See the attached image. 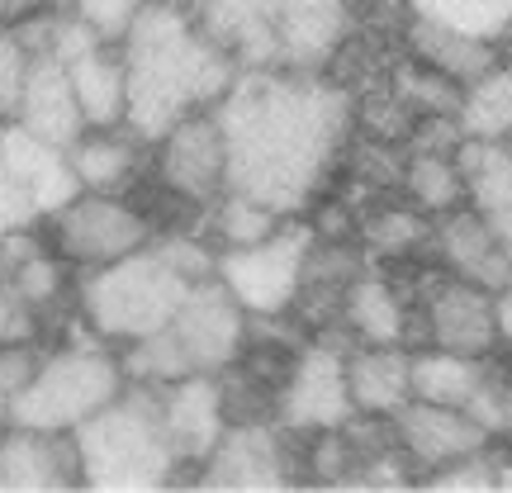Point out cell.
<instances>
[{
    "mask_svg": "<svg viewBox=\"0 0 512 493\" xmlns=\"http://www.w3.org/2000/svg\"><path fill=\"white\" fill-rule=\"evenodd\" d=\"M427 256H432L446 275L475 280L484 290H503L512 280V252L498 242L489 219L475 214L470 204H460L451 214H437V219H432V247H427Z\"/></svg>",
    "mask_w": 512,
    "mask_h": 493,
    "instance_id": "ac0fdd59",
    "label": "cell"
},
{
    "mask_svg": "<svg viewBox=\"0 0 512 493\" xmlns=\"http://www.w3.org/2000/svg\"><path fill=\"white\" fill-rule=\"evenodd\" d=\"M238 72H328L351 38L342 0H185Z\"/></svg>",
    "mask_w": 512,
    "mask_h": 493,
    "instance_id": "3957f363",
    "label": "cell"
},
{
    "mask_svg": "<svg viewBox=\"0 0 512 493\" xmlns=\"http://www.w3.org/2000/svg\"><path fill=\"white\" fill-rule=\"evenodd\" d=\"M43 238L76 275L110 266L143 252L157 238V223L133 195H105V190H76L67 204H57L43 219Z\"/></svg>",
    "mask_w": 512,
    "mask_h": 493,
    "instance_id": "52a82bcc",
    "label": "cell"
},
{
    "mask_svg": "<svg viewBox=\"0 0 512 493\" xmlns=\"http://www.w3.org/2000/svg\"><path fill=\"white\" fill-rule=\"evenodd\" d=\"M152 181L181 204L209 214V204L228 190V138L214 110L185 114L152 138Z\"/></svg>",
    "mask_w": 512,
    "mask_h": 493,
    "instance_id": "8fae6325",
    "label": "cell"
},
{
    "mask_svg": "<svg viewBox=\"0 0 512 493\" xmlns=\"http://www.w3.org/2000/svg\"><path fill=\"white\" fill-rule=\"evenodd\" d=\"M356 242L366 247L370 261H408L427 256L432 247V214H422L413 200H403L399 190L375 195L361 204V233Z\"/></svg>",
    "mask_w": 512,
    "mask_h": 493,
    "instance_id": "484cf974",
    "label": "cell"
},
{
    "mask_svg": "<svg viewBox=\"0 0 512 493\" xmlns=\"http://www.w3.org/2000/svg\"><path fill=\"white\" fill-rule=\"evenodd\" d=\"M185 290L190 280L152 238L143 252L76 275V318L95 342L119 351L162 332L181 309Z\"/></svg>",
    "mask_w": 512,
    "mask_h": 493,
    "instance_id": "5b68a950",
    "label": "cell"
},
{
    "mask_svg": "<svg viewBox=\"0 0 512 493\" xmlns=\"http://www.w3.org/2000/svg\"><path fill=\"white\" fill-rule=\"evenodd\" d=\"M0 128H5V114H0Z\"/></svg>",
    "mask_w": 512,
    "mask_h": 493,
    "instance_id": "74e56055",
    "label": "cell"
},
{
    "mask_svg": "<svg viewBox=\"0 0 512 493\" xmlns=\"http://www.w3.org/2000/svg\"><path fill=\"white\" fill-rule=\"evenodd\" d=\"M67 162L81 190H105V195H133L152 176V143L138 128H86L72 147Z\"/></svg>",
    "mask_w": 512,
    "mask_h": 493,
    "instance_id": "d6986e66",
    "label": "cell"
},
{
    "mask_svg": "<svg viewBox=\"0 0 512 493\" xmlns=\"http://www.w3.org/2000/svg\"><path fill=\"white\" fill-rule=\"evenodd\" d=\"M86 489H162L181 484V460L166 437L157 384L128 380L95 418L76 427Z\"/></svg>",
    "mask_w": 512,
    "mask_h": 493,
    "instance_id": "277c9868",
    "label": "cell"
},
{
    "mask_svg": "<svg viewBox=\"0 0 512 493\" xmlns=\"http://www.w3.org/2000/svg\"><path fill=\"white\" fill-rule=\"evenodd\" d=\"M460 133L484 143H512V62H498L494 72L465 86L460 95Z\"/></svg>",
    "mask_w": 512,
    "mask_h": 493,
    "instance_id": "f1b7e54d",
    "label": "cell"
},
{
    "mask_svg": "<svg viewBox=\"0 0 512 493\" xmlns=\"http://www.w3.org/2000/svg\"><path fill=\"white\" fill-rule=\"evenodd\" d=\"M309 242V223L294 214L271 238L247 242V247H223L219 261H214V275L233 290V299L252 318H280V313H290L294 294H299Z\"/></svg>",
    "mask_w": 512,
    "mask_h": 493,
    "instance_id": "ba28073f",
    "label": "cell"
},
{
    "mask_svg": "<svg viewBox=\"0 0 512 493\" xmlns=\"http://www.w3.org/2000/svg\"><path fill=\"white\" fill-rule=\"evenodd\" d=\"M456 162L465 181V204L489 219L498 242L512 252V143L465 138L456 147Z\"/></svg>",
    "mask_w": 512,
    "mask_h": 493,
    "instance_id": "d4e9b609",
    "label": "cell"
},
{
    "mask_svg": "<svg viewBox=\"0 0 512 493\" xmlns=\"http://www.w3.org/2000/svg\"><path fill=\"white\" fill-rule=\"evenodd\" d=\"M10 124L29 128L34 138L57 147H72L81 133H86V119H81V105H76L72 76H67V62L57 53H34L29 62V76H24V91H19V105L10 114Z\"/></svg>",
    "mask_w": 512,
    "mask_h": 493,
    "instance_id": "ffe728a7",
    "label": "cell"
},
{
    "mask_svg": "<svg viewBox=\"0 0 512 493\" xmlns=\"http://www.w3.org/2000/svg\"><path fill=\"white\" fill-rule=\"evenodd\" d=\"M86 484L76 432L5 422L0 427V489H67Z\"/></svg>",
    "mask_w": 512,
    "mask_h": 493,
    "instance_id": "e0dca14e",
    "label": "cell"
},
{
    "mask_svg": "<svg viewBox=\"0 0 512 493\" xmlns=\"http://www.w3.org/2000/svg\"><path fill=\"white\" fill-rule=\"evenodd\" d=\"M508 285H512V280H508Z\"/></svg>",
    "mask_w": 512,
    "mask_h": 493,
    "instance_id": "f35d334b",
    "label": "cell"
},
{
    "mask_svg": "<svg viewBox=\"0 0 512 493\" xmlns=\"http://www.w3.org/2000/svg\"><path fill=\"white\" fill-rule=\"evenodd\" d=\"M48 347H53V342H43V337H5V342H0V394L10 403L34 384Z\"/></svg>",
    "mask_w": 512,
    "mask_h": 493,
    "instance_id": "1f68e13d",
    "label": "cell"
},
{
    "mask_svg": "<svg viewBox=\"0 0 512 493\" xmlns=\"http://www.w3.org/2000/svg\"><path fill=\"white\" fill-rule=\"evenodd\" d=\"M157 394H162L166 437H171L176 460H181V484L185 479H200L204 456L214 451V441L228 427L219 375H181L171 384H157Z\"/></svg>",
    "mask_w": 512,
    "mask_h": 493,
    "instance_id": "2e32d148",
    "label": "cell"
},
{
    "mask_svg": "<svg viewBox=\"0 0 512 493\" xmlns=\"http://www.w3.org/2000/svg\"><path fill=\"white\" fill-rule=\"evenodd\" d=\"M347 394L361 418H394L413 399V347H347Z\"/></svg>",
    "mask_w": 512,
    "mask_h": 493,
    "instance_id": "603a6c76",
    "label": "cell"
},
{
    "mask_svg": "<svg viewBox=\"0 0 512 493\" xmlns=\"http://www.w3.org/2000/svg\"><path fill=\"white\" fill-rule=\"evenodd\" d=\"M403 53H413L418 62H427L432 72L451 76L456 86H470V81H479L484 72H494L498 62H508L503 48H498V38L465 34V29H451V24H441V19H422V15L408 19Z\"/></svg>",
    "mask_w": 512,
    "mask_h": 493,
    "instance_id": "7402d4cb",
    "label": "cell"
},
{
    "mask_svg": "<svg viewBox=\"0 0 512 493\" xmlns=\"http://www.w3.org/2000/svg\"><path fill=\"white\" fill-rule=\"evenodd\" d=\"M347 337L342 332H318L309 337L299 356L290 361V375L275 394V422L290 432H323L356 418L347 394Z\"/></svg>",
    "mask_w": 512,
    "mask_h": 493,
    "instance_id": "30bf717a",
    "label": "cell"
},
{
    "mask_svg": "<svg viewBox=\"0 0 512 493\" xmlns=\"http://www.w3.org/2000/svg\"><path fill=\"white\" fill-rule=\"evenodd\" d=\"M351 15V29L370 38H394L403 43V29L413 19V0H342Z\"/></svg>",
    "mask_w": 512,
    "mask_h": 493,
    "instance_id": "d6a6232c",
    "label": "cell"
},
{
    "mask_svg": "<svg viewBox=\"0 0 512 493\" xmlns=\"http://www.w3.org/2000/svg\"><path fill=\"white\" fill-rule=\"evenodd\" d=\"M494 294L475 280L437 271L422 290V347L460 351V356H494L498 351V318Z\"/></svg>",
    "mask_w": 512,
    "mask_h": 493,
    "instance_id": "9a60e30c",
    "label": "cell"
},
{
    "mask_svg": "<svg viewBox=\"0 0 512 493\" xmlns=\"http://www.w3.org/2000/svg\"><path fill=\"white\" fill-rule=\"evenodd\" d=\"M247 332H252V313L233 299V290L223 285L219 275L190 280L176 318L166 323V337L176 342L190 375L228 370L247 347Z\"/></svg>",
    "mask_w": 512,
    "mask_h": 493,
    "instance_id": "7c38bea8",
    "label": "cell"
},
{
    "mask_svg": "<svg viewBox=\"0 0 512 493\" xmlns=\"http://www.w3.org/2000/svg\"><path fill=\"white\" fill-rule=\"evenodd\" d=\"M0 162L10 166V176L29 190L38 219H48L57 204H67L76 190H81L72 176V162H67V147L43 143V138H34L29 128L10 124V119L0 128Z\"/></svg>",
    "mask_w": 512,
    "mask_h": 493,
    "instance_id": "44dd1931",
    "label": "cell"
},
{
    "mask_svg": "<svg viewBox=\"0 0 512 493\" xmlns=\"http://www.w3.org/2000/svg\"><path fill=\"white\" fill-rule=\"evenodd\" d=\"M124 361L119 351L95 342L86 332V342H53L43 366H38L34 384L15 399V418L29 427H53V432H76L86 418H95L110 399L124 394Z\"/></svg>",
    "mask_w": 512,
    "mask_h": 493,
    "instance_id": "8992f818",
    "label": "cell"
},
{
    "mask_svg": "<svg viewBox=\"0 0 512 493\" xmlns=\"http://www.w3.org/2000/svg\"><path fill=\"white\" fill-rule=\"evenodd\" d=\"M38 219V209L34 200H29V190L10 176V166L0 162V233H15V228H34Z\"/></svg>",
    "mask_w": 512,
    "mask_h": 493,
    "instance_id": "e575fe53",
    "label": "cell"
},
{
    "mask_svg": "<svg viewBox=\"0 0 512 493\" xmlns=\"http://www.w3.org/2000/svg\"><path fill=\"white\" fill-rule=\"evenodd\" d=\"M337 328H342L347 342H366V347H422L418 294L408 290L389 266L370 261L342 294Z\"/></svg>",
    "mask_w": 512,
    "mask_h": 493,
    "instance_id": "4fadbf2b",
    "label": "cell"
},
{
    "mask_svg": "<svg viewBox=\"0 0 512 493\" xmlns=\"http://www.w3.org/2000/svg\"><path fill=\"white\" fill-rule=\"evenodd\" d=\"M399 195L413 200L422 214H432V219L460 209V204H465V181H460L456 152H422V147H408Z\"/></svg>",
    "mask_w": 512,
    "mask_h": 493,
    "instance_id": "83f0119b",
    "label": "cell"
},
{
    "mask_svg": "<svg viewBox=\"0 0 512 493\" xmlns=\"http://www.w3.org/2000/svg\"><path fill=\"white\" fill-rule=\"evenodd\" d=\"M228 138V190L304 214L342 171L351 91L328 72H238L214 105Z\"/></svg>",
    "mask_w": 512,
    "mask_h": 493,
    "instance_id": "6da1fadb",
    "label": "cell"
},
{
    "mask_svg": "<svg viewBox=\"0 0 512 493\" xmlns=\"http://www.w3.org/2000/svg\"><path fill=\"white\" fill-rule=\"evenodd\" d=\"M494 380V356H460L441 347H413V399L465 408Z\"/></svg>",
    "mask_w": 512,
    "mask_h": 493,
    "instance_id": "4316f807",
    "label": "cell"
},
{
    "mask_svg": "<svg viewBox=\"0 0 512 493\" xmlns=\"http://www.w3.org/2000/svg\"><path fill=\"white\" fill-rule=\"evenodd\" d=\"M76 24H86L100 43H124L128 29L138 24L147 0H62Z\"/></svg>",
    "mask_w": 512,
    "mask_h": 493,
    "instance_id": "4dcf8cb0",
    "label": "cell"
},
{
    "mask_svg": "<svg viewBox=\"0 0 512 493\" xmlns=\"http://www.w3.org/2000/svg\"><path fill=\"white\" fill-rule=\"evenodd\" d=\"M29 62H34V48L19 38V29L0 24V114H5V119H10L15 105H19V91H24Z\"/></svg>",
    "mask_w": 512,
    "mask_h": 493,
    "instance_id": "836d02e7",
    "label": "cell"
},
{
    "mask_svg": "<svg viewBox=\"0 0 512 493\" xmlns=\"http://www.w3.org/2000/svg\"><path fill=\"white\" fill-rule=\"evenodd\" d=\"M413 15L441 19V24L465 29V34L498 38L503 24L512 19V0H413Z\"/></svg>",
    "mask_w": 512,
    "mask_h": 493,
    "instance_id": "f546056e",
    "label": "cell"
},
{
    "mask_svg": "<svg viewBox=\"0 0 512 493\" xmlns=\"http://www.w3.org/2000/svg\"><path fill=\"white\" fill-rule=\"evenodd\" d=\"M119 48L128 62V128L147 143L185 114L214 110L238 81V62L204 34L185 0H147Z\"/></svg>",
    "mask_w": 512,
    "mask_h": 493,
    "instance_id": "7a4b0ae2",
    "label": "cell"
},
{
    "mask_svg": "<svg viewBox=\"0 0 512 493\" xmlns=\"http://www.w3.org/2000/svg\"><path fill=\"white\" fill-rule=\"evenodd\" d=\"M498 384H503V408H508V422H512V366H498Z\"/></svg>",
    "mask_w": 512,
    "mask_h": 493,
    "instance_id": "8d00e7d4",
    "label": "cell"
},
{
    "mask_svg": "<svg viewBox=\"0 0 512 493\" xmlns=\"http://www.w3.org/2000/svg\"><path fill=\"white\" fill-rule=\"evenodd\" d=\"M62 62H67L86 128L128 124V62L119 43H86Z\"/></svg>",
    "mask_w": 512,
    "mask_h": 493,
    "instance_id": "cb8c5ba5",
    "label": "cell"
},
{
    "mask_svg": "<svg viewBox=\"0 0 512 493\" xmlns=\"http://www.w3.org/2000/svg\"><path fill=\"white\" fill-rule=\"evenodd\" d=\"M389 427H394V446L403 451V460H408V470H413V479H427L437 475V470H446V465H456V460L475 456V451H484V446H494V432L484 427V422H475L465 408H451V403H427V399H408L389 418Z\"/></svg>",
    "mask_w": 512,
    "mask_h": 493,
    "instance_id": "5bb4252c",
    "label": "cell"
},
{
    "mask_svg": "<svg viewBox=\"0 0 512 493\" xmlns=\"http://www.w3.org/2000/svg\"><path fill=\"white\" fill-rule=\"evenodd\" d=\"M494 318H498V347H512V285L494 294Z\"/></svg>",
    "mask_w": 512,
    "mask_h": 493,
    "instance_id": "d590c367",
    "label": "cell"
},
{
    "mask_svg": "<svg viewBox=\"0 0 512 493\" xmlns=\"http://www.w3.org/2000/svg\"><path fill=\"white\" fill-rule=\"evenodd\" d=\"M304 484V432H290L275 418L228 422L214 451L204 456L195 484H223V489H280Z\"/></svg>",
    "mask_w": 512,
    "mask_h": 493,
    "instance_id": "9c48e42d",
    "label": "cell"
}]
</instances>
